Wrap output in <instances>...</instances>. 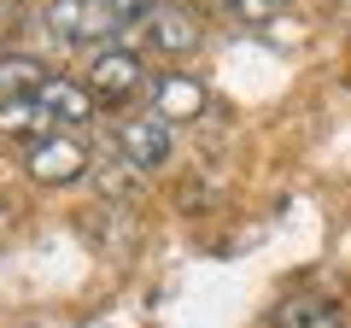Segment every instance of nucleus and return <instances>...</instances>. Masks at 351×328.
Returning a JSON list of instances; mask_svg holds the SVG:
<instances>
[{
  "mask_svg": "<svg viewBox=\"0 0 351 328\" xmlns=\"http://www.w3.org/2000/svg\"><path fill=\"white\" fill-rule=\"evenodd\" d=\"M0 135H29V141L47 135V112H41L36 94H6L0 100Z\"/></svg>",
  "mask_w": 351,
  "mask_h": 328,
  "instance_id": "obj_8",
  "label": "nucleus"
},
{
  "mask_svg": "<svg viewBox=\"0 0 351 328\" xmlns=\"http://www.w3.org/2000/svg\"><path fill=\"white\" fill-rule=\"evenodd\" d=\"M41 82H47V71L36 59H0V89L6 94H41Z\"/></svg>",
  "mask_w": 351,
  "mask_h": 328,
  "instance_id": "obj_10",
  "label": "nucleus"
},
{
  "mask_svg": "<svg viewBox=\"0 0 351 328\" xmlns=\"http://www.w3.org/2000/svg\"><path fill=\"white\" fill-rule=\"evenodd\" d=\"M147 36L158 53H170V59H182V53L199 47V18L188 12V6H158V12L147 18Z\"/></svg>",
  "mask_w": 351,
  "mask_h": 328,
  "instance_id": "obj_4",
  "label": "nucleus"
},
{
  "mask_svg": "<svg viewBox=\"0 0 351 328\" xmlns=\"http://www.w3.org/2000/svg\"><path fill=\"white\" fill-rule=\"evenodd\" d=\"M106 6H112L123 24H129V18H152V12H158V0H106Z\"/></svg>",
  "mask_w": 351,
  "mask_h": 328,
  "instance_id": "obj_12",
  "label": "nucleus"
},
{
  "mask_svg": "<svg viewBox=\"0 0 351 328\" xmlns=\"http://www.w3.org/2000/svg\"><path fill=\"white\" fill-rule=\"evenodd\" d=\"M217 6H228V12H234V18H246V24H263V18L276 12L281 0H217Z\"/></svg>",
  "mask_w": 351,
  "mask_h": 328,
  "instance_id": "obj_11",
  "label": "nucleus"
},
{
  "mask_svg": "<svg viewBox=\"0 0 351 328\" xmlns=\"http://www.w3.org/2000/svg\"><path fill=\"white\" fill-rule=\"evenodd\" d=\"M117 152H123L135 170H158L170 159V124L158 112H141V117H123L117 124Z\"/></svg>",
  "mask_w": 351,
  "mask_h": 328,
  "instance_id": "obj_3",
  "label": "nucleus"
},
{
  "mask_svg": "<svg viewBox=\"0 0 351 328\" xmlns=\"http://www.w3.org/2000/svg\"><path fill=\"white\" fill-rule=\"evenodd\" d=\"M36 100H41V112L59 117V124H88V117H94V94H88V82H71V76H47Z\"/></svg>",
  "mask_w": 351,
  "mask_h": 328,
  "instance_id": "obj_7",
  "label": "nucleus"
},
{
  "mask_svg": "<svg viewBox=\"0 0 351 328\" xmlns=\"http://www.w3.org/2000/svg\"><path fill=\"white\" fill-rule=\"evenodd\" d=\"M269 323H276V328H351V316L339 311L334 299H316V293H293V299H281L276 311H269Z\"/></svg>",
  "mask_w": 351,
  "mask_h": 328,
  "instance_id": "obj_5",
  "label": "nucleus"
},
{
  "mask_svg": "<svg viewBox=\"0 0 351 328\" xmlns=\"http://www.w3.org/2000/svg\"><path fill=\"white\" fill-rule=\"evenodd\" d=\"M152 112H158L164 124H182V117H199V112H205V89L193 82V76L170 71V76H158V82H152Z\"/></svg>",
  "mask_w": 351,
  "mask_h": 328,
  "instance_id": "obj_6",
  "label": "nucleus"
},
{
  "mask_svg": "<svg viewBox=\"0 0 351 328\" xmlns=\"http://www.w3.org/2000/svg\"><path fill=\"white\" fill-rule=\"evenodd\" d=\"M141 82H147V65L129 47H100L94 65H88V94H94V100L117 106V100H129V94H141Z\"/></svg>",
  "mask_w": 351,
  "mask_h": 328,
  "instance_id": "obj_1",
  "label": "nucleus"
},
{
  "mask_svg": "<svg viewBox=\"0 0 351 328\" xmlns=\"http://www.w3.org/2000/svg\"><path fill=\"white\" fill-rule=\"evenodd\" d=\"M41 24H47V36H53V41H82V24H88V0H53Z\"/></svg>",
  "mask_w": 351,
  "mask_h": 328,
  "instance_id": "obj_9",
  "label": "nucleus"
},
{
  "mask_svg": "<svg viewBox=\"0 0 351 328\" xmlns=\"http://www.w3.org/2000/svg\"><path fill=\"white\" fill-rule=\"evenodd\" d=\"M82 170H88L82 141H71V135L29 141V176H36V182H47V188H71V182H82Z\"/></svg>",
  "mask_w": 351,
  "mask_h": 328,
  "instance_id": "obj_2",
  "label": "nucleus"
}]
</instances>
